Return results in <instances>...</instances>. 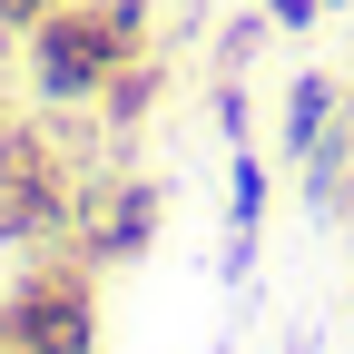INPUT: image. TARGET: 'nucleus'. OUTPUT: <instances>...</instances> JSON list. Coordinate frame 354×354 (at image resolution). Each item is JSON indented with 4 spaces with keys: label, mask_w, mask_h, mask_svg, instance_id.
Instances as JSON below:
<instances>
[{
    "label": "nucleus",
    "mask_w": 354,
    "mask_h": 354,
    "mask_svg": "<svg viewBox=\"0 0 354 354\" xmlns=\"http://www.w3.org/2000/svg\"><path fill=\"white\" fill-rule=\"evenodd\" d=\"M138 50H158V10L148 0H59L20 39V79H30L39 109H88L109 88V69L138 59Z\"/></svg>",
    "instance_id": "obj_1"
},
{
    "label": "nucleus",
    "mask_w": 354,
    "mask_h": 354,
    "mask_svg": "<svg viewBox=\"0 0 354 354\" xmlns=\"http://www.w3.org/2000/svg\"><path fill=\"white\" fill-rule=\"evenodd\" d=\"M69 227H79V158L59 118H0V246L39 256L69 246Z\"/></svg>",
    "instance_id": "obj_2"
},
{
    "label": "nucleus",
    "mask_w": 354,
    "mask_h": 354,
    "mask_svg": "<svg viewBox=\"0 0 354 354\" xmlns=\"http://www.w3.org/2000/svg\"><path fill=\"white\" fill-rule=\"evenodd\" d=\"M0 344L10 354H99V266L79 246H39L0 286Z\"/></svg>",
    "instance_id": "obj_3"
},
{
    "label": "nucleus",
    "mask_w": 354,
    "mask_h": 354,
    "mask_svg": "<svg viewBox=\"0 0 354 354\" xmlns=\"http://www.w3.org/2000/svg\"><path fill=\"white\" fill-rule=\"evenodd\" d=\"M158 227H167V187L158 177H138V167H79V227H69V246L99 266H138L148 246H158Z\"/></svg>",
    "instance_id": "obj_4"
},
{
    "label": "nucleus",
    "mask_w": 354,
    "mask_h": 354,
    "mask_svg": "<svg viewBox=\"0 0 354 354\" xmlns=\"http://www.w3.org/2000/svg\"><path fill=\"white\" fill-rule=\"evenodd\" d=\"M335 118H344V79H335V69H295L286 99H276V138H286V158H305Z\"/></svg>",
    "instance_id": "obj_5"
},
{
    "label": "nucleus",
    "mask_w": 354,
    "mask_h": 354,
    "mask_svg": "<svg viewBox=\"0 0 354 354\" xmlns=\"http://www.w3.org/2000/svg\"><path fill=\"white\" fill-rule=\"evenodd\" d=\"M158 99H167V59H158V50H138V59H118V69H109V88H99L88 109H99L118 138H138V128L158 118Z\"/></svg>",
    "instance_id": "obj_6"
},
{
    "label": "nucleus",
    "mask_w": 354,
    "mask_h": 354,
    "mask_svg": "<svg viewBox=\"0 0 354 354\" xmlns=\"http://www.w3.org/2000/svg\"><path fill=\"white\" fill-rule=\"evenodd\" d=\"M266 197H276L266 158H256V148H227V227H236V236H266Z\"/></svg>",
    "instance_id": "obj_7"
},
{
    "label": "nucleus",
    "mask_w": 354,
    "mask_h": 354,
    "mask_svg": "<svg viewBox=\"0 0 354 354\" xmlns=\"http://www.w3.org/2000/svg\"><path fill=\"white\" fill-rule=\"evenodd\" d=\"M266 39H276V20H266V10H236L227 30H216V69H246Z\"/></svg>",
    "instance_id": "obj_8"
},
{
    "label": "nucleus",
    "mask_w": 354,
    "mask_h": 354,
    "mask_svg": "<svg viewBox=\"0 0 354 354\" xmlns=\"http://www.w3.org/2000/svg\"><path fill=\"white\" fill-rule=\"evenodd\" d=\"M207 109H216V138H227V148H246V118H256V109H246V79H236V69H216Z\"/></svg>",
    "instance_id": "obj_9"
},
{
    "label": "nucleus",
    "mask_w": 354,
    "mask_h": 354,
    "mask_svg": "<svg viewBox=\"0 0 354 354\" xmlns=\"http://www.w3.org/2000/svg\"><path fill=\"white\" fill-rule=\"evenodd\" d=\"M266 20H276V39H305V30H325V0H256Z\"/></svg>",
    "instance_id": "obj_10"
},
{
    "label": "nucleus",
    "mask_w": 354,
    "mask_h": 354,
    "mask_svg": "<svg viewBox=\"0 0 354 354\" xmlns=\"http://www.w3.org/2000/svg\"><path fill=\"white\" fill-rule=\"evenodd\" d=\"M50 10H59V0H0V39H30Z\"/></svg>",
    "instance_id": "obj_11"
},
{
    "label": "nucleus",
    "mask_w": 354,
    "mask_h": 354,
    "mask_svg": "<svg viewBox=\"0 0 354 354\" xmlns=\"http://www.w3.org/2000/svg\"><path fill=\"white\" fill-rule=\"evenodd\" d=\"M344 118H354V79H344Z\"/></svg>",
    "instance_id": "obj_12"
},
{
    "label": "nucleus",
    "mask_w": 354,
    "mask_h": 354,
    "mask_svg": "<svg viewBox=\"0 0 354 354\" xmlns=\"http://www.w3.org/2000/svg\"><path fill=\"white\" fill-rule=\"evenodd\" d=\"M325 10H354V0H325Z\"/></svg>",
    "instance_id": "obj_13"
},
{
    "label": "nucleus",
    "mask_w": 354,
    "mask_h": 354,
    "mask_svg": "<svg viewBox=\"0 0 354 354\" xmlns=\"http://www.w3.org/2000/svg\"><path fill=\"white\" fill-rule=\"evenodd\" d=\"M0 354H10V344H0Z\"/></svg>",
    "instance_id": "obj_14"
}]
</instances>
